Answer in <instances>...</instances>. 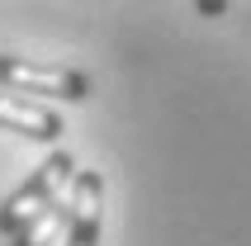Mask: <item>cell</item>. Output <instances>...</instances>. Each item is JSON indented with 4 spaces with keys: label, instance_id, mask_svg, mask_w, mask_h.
<instances>
[{
    "label": "cell",
    "instance_id": "obj_1",
    "mask_svg": "<svg viewBox=\"0 0 251 246\" xmlns=\"http://www.w3.org/2000/svg\"><path fill=\"white\" fill-rule=\"evenodd\" d=\"M76 175V161H71L67 151H52L48 161L33 171V175L19 185V190L0 204V232L5 237H14L24 222H33L43 213V208H52L57 199H62V190H67V180Z\"/></svg>",
    "mask_w": 251,
    "mask_h": 246
},
{
    "label": "cell",
    "instance_id": "obj_2",
    "mask_svg": "<svg viewBox=\"0 0 251 246\" xmlns=\"http://www.w3.org/2000/svg\"><path fill=\"white\" fill-rule=\"evenodd\" d=\"M0 90L14 95H52V99H71L81 104L90 99V76L76 67H57V62H28V57H5L0 52Z\"/></svg>",
    "mask_w": 251,
    "mask_h": 246
},
{
    "label": "cell",
    "instance_id": "obj_3",
    "mask_svg": "<svg viewBox=\"0 0 251 246\" xmlns=\"http://www.w3.org/2000/svg\"><path fill=\"white\" fill-rule=\"evenodd\" d=\"M100 232H104V175L100 171H76L71 175L67 246H100Z\"/></svg>",
    "mask_w": 251,
    "mask_h": 246
},
{
    "label": "cell",
    "instance_id": "obj_4",
    "mask_svg": "<svg viewBox=\"0 0 251 246\" xmlns=\"http://www.w3.org/2000/svg\"><path fill=\"white\" fill-rule=\"evenodd\" d=\"M0 128L28 137V142H57V137H62V119H57L48 104L19 99L14 90H0Z\"/></svg>",
    "mask_w": 251,
    "mask_h": 246
},
{
    "label": "cell",
    "instance_id": "obj_5",
    "mask_svg": "<svg viewBox=\"0 0 251 246\" xmlns=\"http://www.w3.org/2000/svg\"><path fill=\"white\" fill-rule=\"evenodd\" d=\"M67 222H71V199H67V204L57 199V204H52V208H43L33 222H24V227L14 232L10 246H48L57 232H62V227H67Z\"/></svg>",
    "mask_w": 251,
    "mask_h": 246
},
{
    "label": "cell",
    "instance_id": "obj_6",
    "mask_svg": "<svg viewBox=\"0 0 251 246\" xmlns=\"http://www.w3.org/2000/svg\"><path fill=\"white\" fill-rule=\"evenodd\" d=\"M227 5H232V0H195V10L204 14V19H218V14H227Z\"/></svg>",
    "mask_w": 251,
    "mask_h": 246
}]
</instances>
